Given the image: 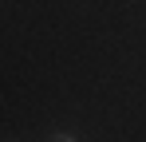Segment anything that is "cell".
Returning <instances> with one entry per match:
<instances>
[{"instance_id": "obj_1", "label": "cell", "mask_w": 146, "mask_h": 142, "mask_svg": "<svg viewBox=\"0 0 146 142\" xmlns=\"http://www.w3.org/2000/svg\"><path fill=\"white\" fill-rule=\"evenodd\" d=\"M48 142H79V138H75V134H51Z\"/></svg>"}]
</instances>
